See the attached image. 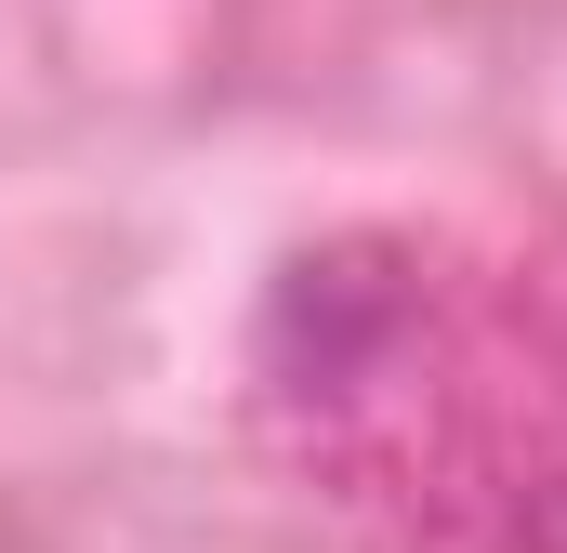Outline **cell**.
Segmentation results:
<instances>
[{
  "label": "cell",
  "mask_w": 567,
  "mask_h": 553,
  "mask_svg": "<svg viewBox=\"0 0 567 553\" xmlns=\"http://www.w3.org/2000/svg\"><path fill=\"white\" fill-rule=\"evenodd\" d=\"M278 448L410 553H567V316L449 238H330L265 303Z\"/></svg>",
  "instance_id": "6da1fadb"
}]
</instances>
